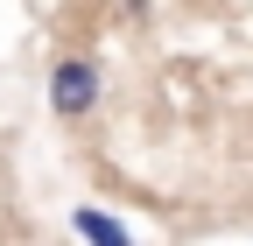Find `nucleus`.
<instances>
[{"label": "nucleus", "mask_w": 253, "mask_h": 246, "mask_svg": "<svg viewBox=\"0 0 253 246\" xmlns=\"http://www.w3.org/2000/svg\"><path fill=\"white\" fill-rule=\"evenodd\" d=\"M99 64L91 56H56L49 64V113L63 120V127H78V120H91V106H99Z\"/></svg>", "instance_id": "nucleus-1"}, {"label": "nucleus", "mask_w": 253, "mask_h": 246, "mask_svg": "<svg viewBox=\"0 0 253 246\" xmlns=\"http://www.w3.org/2000/svg\"><path fill=\"white\" fill-rule=\"evenodd\" d=\"M71 225H78V239H91V246H141V239L126 232L113 211H99V204H78V211H71Z\"/></svg>", "instance_id": "nucleus-2"}]
</instances>
